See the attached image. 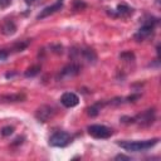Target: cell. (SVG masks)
Listing matches in <instances>:
<instances>
[{
    "instance_id": "cell-20",
    "label": "cell",
    "mask_w": 161,
    "mask_h": 161,
    "mask_svg": "<svg viewBox=\"0 0 161 161\" xmlns=\"http://www.w3.org/2000/svg\"><path fill=\"white\" fill-rule=\"evenodd\" d=\"M8 57H9V52L6 49H0V62L6 60Z\"/></svg>"
},
{
    "instance_id": "cell-8",
    "label": "cell",
    "mask_w": 161,
    "mask_h": 161,
    "mask_svg": "<svg viewBox=\"0 0 161 161\" xmlns=\"http://www.w3.org/2000/svg\"><path fill=\"white\" fill-rule=\"evenodd\" d=\"M80 73V65L77 64V63H70L68 65H65L60 73H59V77L60 78H72V77H75Z\"/></svg>"
},
{
    "instance_id": "cell-17",
    "label": "cell",
    "mask_w": 161,
    "mask_h": 161,
    "mask_svg": "<svg viewBox=\"0 0 161 161\" xmlns=\"http://www.w3.org/2000/svg\"><path fill=\"white\" fill-rule=\"evenodd\" d=\"M119 58L122 60H126V62H133L135 60V54L132 52H123L119 54Z\"/></svg>"
},
{
    "instance_id": "cell-16",
    "label": "cell",
    "mask_w": 161,
    "mask_h": 161,
    "mask_svg": "<svg viewBox=\"0 0 161 161\" xmlns=\"http://www.w3.org/2000/svg\"><path fill=\"white\" fill-rule=\"evenodd\" d=\"M40 72V67L39 65H33V67H30V68H28L26 70H25V77H35L38 73Z\"/></svg>"
},
{
    "instance_id": "cell-6",
    "label": "cell",
    "mask_w": 161,
    "mask_h": 161,
    "mask_svg": "<svg viewBox=\"0 0 161 161\" xmlns=\"http://www.w3.org/2000/svg\"><path fill=\"white\" fill-rule=\"evenodd\" d=\"M133 118H135V123L137 122L140 126H143V127L150 126V125H152V123L155 122V119H156L155 108H148V109L143 111L142 113L137 114V116L133 117Z\"/></svg>"
},
{
    "instance_id": "cell-10",
    "label": "cell",
    "mask_w": 161,
    "mask_h": 161,
    "mask_svg": "<svg viewBox=\"0 0 161 161\" xmlns=\"http://www.w3.org/2000/svg\"><path fill=\"white\" fill-rule=\"evenodd\" d=\"M62 8H63V0H58L55 4H53V5H50V6L44 8L36 18H38V19H44V18H47V16H49V15H52V14L57 13V11H58V10H60Z\"/></svg>"
},
{
    "instance_id": "cell-5",
    "label": "cell",
    "mask_w": 161,
    "mask_h": 161,
    "mask_svg": "<svg viewBox=\"0 0 161 161\" xmlns=\"http://www.w3.org/2000/svg\"><path fill=\"white\" fill-rule=\"evenodd\" d=\"M72 58L74 59H83L87 63H94L97 60V54L94 53L93 49H72Z\"/></svg>"
},
{
    "instance_id": "cell-11",
    "label": "cell",
    "mask_w": 161,
    "mask_h": 161,
    "mask_svg": "<svg viewBox=\"0 0 161 161\" xmlns=\"http://www.w3.org/2000/svg\"><path fill=\"white\" fill-rule=\"evenodd\" d=\"M24 93H11V94H4L0 96V103H15V102H23L25 101Z\"/></svg>"
},
{
    "instance_id": "cell-14",
    "label": "cell",
    "mask_w": 161,
    "mask_h": 161,
    "mask_svg": "<svg viewBox=\"0 0 161 161\" xmlns=\"http://www.w3.org/2000/svg\"><path fill=\"white\" fill-rule=\"evenodd\" d=\"M103 104H106V103H103V102H97V103L92 104L91 107H88V108H87V113H88V116H91V117H96V116L99 113V111H101V108L103 107Z\"/></svg>"
},
{
    "instance_id": "cell-2",
    "label": "cell",
    "mask_w": 161,
    "mask_h": 161,
    "mask_svg": "<svg viewBox=\"0 0 161 161\" xmlns=\"http://www.w3.org/2000/svg\"><path fill=\"white\" fill-rule=\"evenodd\" d=\"M156 24H157V19H150V20L143 21V25L135 34V39L137 42H143L146 39H148L150 36H152Z\"/></svg>"
},
{
    "instance_id": "cell-13",
    "label": "cell",
    "mask_w": 161,
    "mask_h": 161,
    "mask_svg": "<svg viewBox=\"0 0 161 161\" xmlns=\"http://www.w3.org/2000/svg\"><path fill=\"white\" fill-rule=\"evenodd\" d=\"M132 9L130 8V6H127V5H118L117 6V10H116V13H114V16H128V15H131L132 14Z\"/></svg>"
},
{
    "instance_id": "cell-15",
    "label": "cell",
    "mask_w": 161,
    "mask_h": 161,
    "mask_svg": "<svg viewBox=\"0 0 161 161\" xmlns=\"http://www.w3.org/2000/svg\"><path fill=\"white\" fill-rule=\"evenodd\" d=\"M29 44H30V40H20V42H16L13 45V50L14 52H23L24 49L28 48Z\"/></svg>"
},
{
    "instance_id": "cell-19",
    "label": "cell",
    "mask_w": 161,
    "mask_h": 161,
    "mask_svg": "<svg viewBox=\"0 0 161 161\" xmlns=\"http://www.w3.org/2000/svg\"><path fill=\"white\" fill-rule=\"evenodd\" d=\"M13 132H14V128H13L11 126H5V127H3V128H1V131H0L1 136H4V137L10 136Z\"/></svg>"
},
{
    "instance_id": "cell-9",
    "label": "cell",
    "mask_w": 161,
    "mask_h": 161,
    "mask_svg": "<svg viewBox=\"0 0 161 161\" xmlns=\"http://www.w3.org/2000/svg\"><path fill=\"white\" fill-rule=\"evenodd\" d=\"M60 103L67 108H73L79 103V97L73 92H67L60 97Z\"/></svg>"
},
{
    "instance_id": "cell-1",
    "label": "cell",
    "mask_w": 161,
    "mask_h": 161,
    "mask_svg": "<svg viewBox=\"0 0 161 161\" xmlns=\"http://www.w3.org/2000/svg\"><path fill=\"white\" fill-rule=\"evenodd\" d=\"M157 142H158V138H152V140H145V141H117V145L126 151L140 152V151H146L153 147Z\"/></svg>"
},
{
    "instance_id": "cell-22",
    "label": "cell",
    "mask_w": 161,
    "mask_h": 161,
    "mask_svg": "<svg viewBox=\"0 0 161 161\" xmlns=\"http://www.w3.org/2000/svg\"><path fill=\"white\" fill-rule=\"evenodd\" d=\"M116 160H130L127 156H123V155H118L116 156Z\"/></svg>"
},
{
    "instance_id": "cell-21",
    "label": "cell",
    "mask_w": 161,
    "mask_h": 161,
    "mask_svg": "<svg viewBox=\"0 0 161 161\" xmlns=\"http://www.w3.org/2000/svg\"><path fill=\"white\" fill-rule=\"evenodd\" d=\"M11 1L13 0H0V8H6V6H9L10 4H11Z\"/></svg>"
},
{
    "instance_id": "cell-7",
    "label": "cell",
    "mask_w": 161,
    "mask_h": 161,
    "mask_svg": "<svg viewBox=\"0 0 161 161\" xmlns=\"http://www.w3.org/2000/svg\"><path fill=\"white\" fill-rule=\"evenodd\" d=\"M54 114H55L54 108H53L52 106H48V104H43V106L38 107L36 111H35V113H34L35 118H36L39 122H42V123L48 122L50 118H53Z\"/></svg>"
},
{
    "instance_id": "cell-3",
    "label": "cell",
    "mask_w": 161,
    "mask_h": 161,
    "mask_svg": "<svg viewBox=\"0 0 161 161\" xmlns=\"http://www.w3.org/2000/svg\"><path fill=\"white\" fill-rule=\"evenodd\" d=\"M73 137L65 131H55L49 137V145L53 147H65L72 142Z\"/></svg>"
},
{
    "instance_id": "cell-23",
    "label": "cell",
    "mask_w": 161,
    "mask_h": 161,
    "mask_svg": "<svg viewBox=\"0 0 161 161\" xmlns=\"http://www.w3.org/2000/svg\"><path fill=\"white\" fill-rule=\"evenodd\" d=\"M24 1H25L28 5H33V4H35V3L39 1V0H24Z\"/></svg>"
},
{
    "instance_id": "cell-12",
    "label": "cell",
    "mask_w": 161,
    "mask_h": 161,
    "mask_svg": "<svg viewBox=\"0 0 161 161\" xmlns=\"http://www.w3.org/2000/svg\"><path fill=\"white\" fill-rule=\"evenodd\" d=\"M0 30H1V33H3L4 35L10 36V35L15 34V31H16V25H15V23H14L13 20L6 19V20H4V21L1 23Z\"/></svg>"
},
{
    "instance_id": "cell-18",
    "label": "cell",
    "mask_w": 161,
    "mask_h": 161,
    "mask_svg": "<svg viewBox=\"0 0 161 161\" xmlns=\"http://www.w3.org/2000/svg\"><path fill=\"white\" fill-rule=\"evenodd\" d=\"M73 9L74 10H83V9H86V3L83 1V0H73Z\"/></svg>"
},
{
    "instance_id": "cell-4",
    "label": "cell",
    "mask_w": 161,
    "mask_h": 161,
    "mask_svg": "<svg viewBox=\"0 0 161 161\" xmlns=\"http://www.w3.org/2000/svg\"><path fill=\"white\" fill-rule=\"evenodd\" d=\"M87 131L92 137L99 138V140L109 138L113 135V130L104 125H91V126H88Z\"/></svg>"
}]
</instances>
